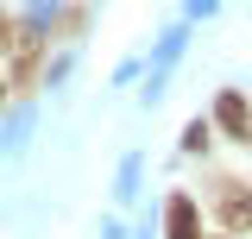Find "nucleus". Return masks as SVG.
Segmentation results:
<instances>
[{"mask_svg": "<svg viewBox=\"0 0 252 239\" xmlns=\"http://www.w3.org/2000/svg\"><path fill=\"white\" fill-rule=\"evenodd\" d=\"M215 120H220V132H227V139L252 145V107H246V94H240V89H227V94L215 101Z\"/></svg>", "mask_w": 252, "mask_h": 239, "instance_id": "nucleus-1", "label": "nucleus"}, {"mask_svg": "<svg viewBox=\"0 0 252 239\" xmlns=\"http://www.w3.org/2000/svg\"><path fill=\"white\" fill-rule=\"evenodd\" d=\"M6 44H13V26H6V13H0V51H6Z\"/></svg>", "mask_w": 252, "mask_h": 239, "instance_id": "nucleus-5", "label": "nucleus"}, {"mask_svg": "<svg viewBox=\"0 0 252 239\" xmlns=\"http://www.w3.org/2000/svg\"><path fill=\"white\" fill-rule=\"evenodd\" d=\"M164 233H170V239H202V220H195V202H189V195H170Z\"/></svg>", "mask_w": 252, "mask_h": 239, "instance_id": "nucleus-3", "label": "nucleus"}, {"mask_svg": "<svg viewBox=\"0 0 252 239\" xmlns=\"http://www.w3.org/2000/svg\"><path fill=\"white\" fill-rule=\"evenodd\" d=\"M215 214H220V227H252V195H246V182H220L215 189Z\"/></svg>", "mask_w": 252, "mask_h": 239, "instance_id": "nucleus-2", "label": "nucleus"}, {"mask_svg": "<svg viewBox=\"0 0 252 239\" xmlns=\"http://www.w3.org/2000/svg\"><path fill=\"white\" fill-rule=\"evenodd\" d=\"M0 94H6V82H0Z\"/></svg>", "mask_w": 252, "mask_h": 239, "instance_id": "nucleus-6", "label": "nucleus"}, {"mask_svg": "<svg viewBox=\"0 0 252 239\" xmlns=\"http://www.w3.org/2000/svg\"><path fill=\"white\" fill-rule=\"evenodd\" d=\"M202 145H208V120H189L183 126V151H202Z\"/></svg>", "mask_w": 252, "mask_h": 239, "instance_id": "nucleus-4", "label": "nucleus"}]
</instances>
